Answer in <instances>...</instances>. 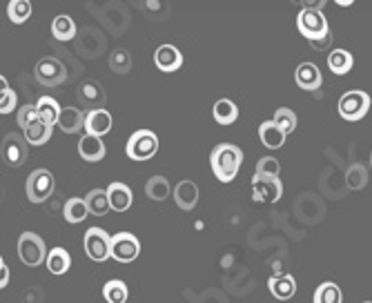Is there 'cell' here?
Instances as JSON below:
<instances>
[{"label":"cell","instance_id":"43","mask_svg":"<svg viewBox=\"0 0 372 303\" xmlns=\"http://www.w3.org/2000/svg\"><path fill=\"white\" fill-rule=\"evenodd\" d=\"M339 5H341V7H350L352 0H339Z\"/></svg>","mask_w":372,"mask_h":303},{"label":"cell","instance_id":"26","mask_svg":"<svg viewBox=\"0 0 372 303\" xmlns=\"http://www.w3.org/2000/svg\"><path fill=\"white\" fill-rule=\"evenodd\" d=\"M72 265V256L70 252H67L65 248H52L49 254H47V270L56 277L65 274L67 270H70Z\"/></svg>","mask_w":372,"mask_h":303},{"label":"cell","instance_id":"19","mask_svg":"<svg viewBox=\"0 0 372 303\" xmlns=\"http://www.w3.org/2000/svg\"><path fill=\"white\" fill-rule=\"evenodd\" d=\"M174 203L183 212L194 210L199 203V187L194 181H181L174 187Z\"/></svg>","mask_w":372,"mask_h":303},{"label":"cell","instance_id":"32","mask_svg":"<svg viewBox=\"0 0 372 303\" xmlns=\"http://www.w3.org/2000/svg\"><path fill=\"white\" fill-rule=\"evenodd\" d=\"M22 137H25V141L29 145H45L52 139V125L40 121V123H36V125H31L29 130L22 132Z\"/></svg>","mask_w":372,"mask_h":303},{"label":"cell","instance_id":"7","mask_svg":"<svg viewBox=\"0 0 372 303\" xmlns=\"http://www.w3.org/2000/svg\"><path fill=\"white\" fill-rule=\"evenodd\" d=\"M85 252L96 263L111 259V237L103 228H89L85 232Z\"/></svg>","mask_w":372,"mask_h":303},{"label":"cell","instance_id":"17","mask_svg":"<svg viewBox=\"0 0 372 303\" xmlns=\"http://www.w3.org/2000/svg\"><path fill=\"white\" fill-rule=\"evenodd\" d=\"M111 125H114V121H111V114L107 109L87 111V116H85V132L87 134L103 139V134H107L111 130Z\"/></svg>","mask_w":372,"mask_h":303},{"label":"cell","instance_id":"1","mask_svg":"<svg viewBox=\"0 0 372 303\" xmlns=\"http://www.w3.org/2000/svg\"><path fill=\"white\" fill-rule=\"evenodd\" d=\"M243 163V152L232 143H219L217 148L210 152V165L214 176L223 183H230L236 178Z\"/></svg>","mask_w":372,"mask_h":303},{"label":"cell","instance_id":"25","mask_svg":"<svg viewBox=\"0 0 372 303\" xmlns=\"http://www.w3.org/2000/svg\"><path fill=\"white\" fill-rule=\"evenodd\" d=\"M85 203L89 208V215H94V217H105L107 212L111 210L107 189H92V192H87Z\"/></svg>","mask_w":372,"mask_h":303},{"label":"cell","instance_id":"39","mask_svg":"<svg viewBox=\"0 0 372 303\" xmlns=\"http://www.w3.org/2000/svg\"><path fill=\"white\" fill-rule=\"evenodd\" d=\"M279 172H281V165L274 156H263V159H258L256 174L268 176V178H279Z\"/></svg>","mask_w":372,"mask_h":303},{"label":"cell","instance_id":"42","mask_svg":"<svg viewBox=\"0 0 372 303\" xmlns=\"http://www.w3.org/2000/svg\"><path fill=\"white\" fill-rule=\"evenodd\" d=\"M303 7H306V9H319V7H323L325 3H323V0H319V3H310V0H306V3H301Z\"/></svg>","mask_w":372,"mask_h":303},{"label":"cell","instance_id":"37","mask_svg":"<svg viewBox=\"0 0 372 303\" xmlns=\"http://www.w3.org/2000/svg\"><path fill=\"white\" fill-rule=\"evenodd\" d=\"M18 125L22 127V132L25 130H29L31 125H36V123H40V116H38V109H36V105H22L20 109H18Z\"/></svg>","mask_w":372,"mask_h":303},{"label":"cell","instance_id":"28","mask_svg":"<svg viewBox=\"0 0 372 303\" xmlns=\"http://www.w3.org/2000/svg\"><path fill=\"white\" fill-rule=\"evenodd\" d=\"M87 215H89V208L85 203V199H70L63 208V219L67 223H83Z\"/></svg>","mask_w":372,"mask_h":303},{"label":"cell","instance_id":"5","mask_svg":"<svg viewBox=\"0 0 372 303\" xmlns=\"http://www.w3.org/2000/svg\"><path fill=\"white\" fill-rule=\"evenodd\" d=\"M54 174L49 170H33L29 176H27V183H25V192H27V199L31 203H45L52 194H54Z\"/></svg>","mask_w":372,"mask_h":303},{"label":"cell","instance_id":"2","mask_svg":"<svg viewBox=\"0 0 372 303\" xmlns=\"http://www.w3.org/2000/svg\"><path fill=\"white\" fill-rule=\"evenodd\" d=\"M47 245L45 241L38 237L36 232H22L20 239H18V256L20 261L29 265V267H36L40 263H47Z\"/></svg>","mask_w":372,"mask_h":303},{"label":"cell","instance_id":"23","mask_svg":"<svg viewBox=\"0 0 372 303\" xmlns=\"http://www.w3.org/2000/svg\"><path fill=\"white\" fill-rule=\"evenodd\" d=\"M36 109H38V116L42 123H47V125H59V121H61V114H63V109L59 105V100L52 98V96H40L38 98V103H36Z\"/></svg>","mask_w":372,"mask_h":303},{"label":"cell","instance_id":"35","mask_svg":"<svg viewBox=\"0 0 372 303\" xmlns=\"http://www.w3.org/2000/svg\"><path fill=\"white\" fill-rule=\"evenodd\" d=\"M109 70L116 74H127L132 70V54L127 49H114L109 56Z\"/></svg>","mask_w":372,"mask_h":303},{"label":"cell","instance_id":"40","mask_svg":"<svg viewBox=\"0 0 372 303\" xmlns=\"http://www.w3.org/2000/svg\"><path fill=\"white\" fill-rule=\"evenodd\" d=\"M332 42V33H328V36L325 38H321V40H314V42H310L314 49H319V52H323L325 47H328V45Z\"/></svg>","mask_w":372,"mask_h":303},{"label":"cell","instance_id":"29","mask_svg":"<svg viewBox=\"0 0 372 303\" xmlns=\"http://www.w3.org/2000/svg\"><path fill=\"white\" fill-rule=\"evenodd\" d=\"M145 194L152 201H165L170 196V183H167V178L161 174L148 178V183H145Z\"/></svg>","mask_w":372,"mask_h":303},{"label":"cell","instance_id":"20","mask_svg":"<svg viewBox=\"0 0 372 303\" xmlns=\"http://www.w3.org/2000/svg\"><path fill=\"white\" fill-rule=\"evenodd\" d=\"M286 137H288V134L281 130L274 121H265V123H261V125H258V139H261V143L265 145L268 150L284 148Z\"/></svg>","mask_w":372,"mask_h":303},{"label":"cell","instance_id":"22","mask_svg":"<svg viewBox=\"0 0 372 303\" xmlns=\"http://www.w3.org/2000/svg\"><path fill=\"white\" fill-rule=\"evenodd\" d=\"M212 116L219 125H232V123L239 118V107H236V103L230 98H219L212 107Z\"/></svg>","mask_w":372,"mask_h":303},{"label":"cell","instance_id":"41","mask_svg":"<svg viewBox=\"0 0 372 303\" xmlns=\"http://www.w3.org/2000/svg\"><path fill=\"white\" fill-rule=\"evenodd\" d=\"M0 272H3V277H0V288H7L9 283V270H7V263L0 261Z\"/></svg>","mask_w":372,"mask_h":303},{"label":"cell","instance_id":"12","mask_svg":"<svg viewBox=\"0 0 372 303\" xmlns=\"http://www.w3.org/2000/svg\"><path fill=\"white\" fill-rule=\"evenodd\" d=\"M76 96L85 107H89V111H92V109H103V103L107 100L103 85L96 83V81H85V83L78 85Z\"/></svg>","mask_w":372,"mask_h":303},{"label":"cell","instance_id":"3","mask_svg":"<svg viewBox=\"0 0 372 303\" xmlns=\"http://www.w3.org/2000/svg\"><path fill=\"white\" fill-rule=\"evenodd\" d=\"M297 27L310 42L321 40L330 33L328 20H325L321 9H301L297 16Z\"/></svg>","mask_w":372,"mask_h":303},{"label":"cell","instance_id":"18","mask_svg":"<svg viewBox=\"0 0 372 303\" xmlns=\"http://www.w3.org/2000/svg\"><path fill=\"white\" fill-rule=\"evenodd\" d=\"M268 290L274 299L288 301L297 295V281H295V277H290V274H277V277H270Z\"/></svg>","mask_w":372,"mask_h":303},{"label":"cell","instance_id":"16","mask_svg":"<svg viewBox=\"0 0 372 303\" xmlns=\"http://www.w3.org/2000/svg\"><path fill=\"white\" fill-rule=\"evenodd\" d=\"M107 196H109V205L114 212H127L134 203L132 187L125 183H118V181L107 185Z\"/></svg>","mask_w":372,"mask_h":303},{"label":"cell","instance_id":"27","mask_svg":"<svg viewBox=\"0 0 372 303\" xmlns=\"http://www.w3.org/2000/svg\"><path fill=\"white\" fill-rule=\"evenodd\" d=\"M52 33H54V38L61 40V42L72 40L76 36V22L65 14L56 16L54 22H52Z\"/></svg>","mask_w":372,"mask_h":303},{"label":"cell","instance_id":"10","mask_svg":"<svg viewBox=\"0 0 372 303\" xmlns=\"http://www.w3.org/2000/svg\"><path fill=\"white\" fill-rule=\"evenodd\" d=\"M27 141L22 134H14L9 132L7 137L3 139V145H0V156H3V161L9 165V167H20L22 163L27 161Z\"/></svg>","mask_w":372,"mask_h":303},{"label":"cell","instance_id":"44","mask_svg":"<svg viewBox=\"0 0 372 303\" xmlns=\"http://www.w3.org/2000/svg\"><path fill=\"white\" fill-rule=\"evenodd\" d=\"M370 167H372V152H370Z\"/></svg>","mask_w":372,"mask_h":303},{"label":"cell","instance_id":"33","mask_svg":"<svg viewBox=\"0 0 372 303\" xmlns=\"http://www.w3.org/2000/svg\"><path fill=\"white\" fill-rule=\"evenodd\" d=\"M7 16L11 22L22 25V22H27V18L31 16V3L29 0H11L7 5Z\"/></svg>","mask_w":372,"mask_h":303},{"label":"cell","instance_id":"4","mask_svg":"<svg viewBox=\"0 0 372 303\" xmlns=\"http://www.w3.org/2000/svg\"><path fill=\"white\" fill-rule=\"evenodd\" d=\"M125 152L132 161H150L152 156L159 152V137H156L152 130L134 132L127 141Z\"/></svg>","mask_w":372,"mask_h":303},{"label":"cell","instance_id":"38","mask_svg":"<svg viewBox=\"0 0 372 303\" xmlns=\"http://www.w3.org/2000/svg\"><path fill=\"white\" fill-rule=\"evenodd\" d=\"M0 89H3V100H0V114H9V111H14L18 98L14 89H9L5 76H0Z\"/></svg>","mask_w":372,"mask_h":303},{"label":"cell","instance_id":"21","mask_svg":"<svg viewBox=\"0 0 372 303\" xmlns=\"http://www.w3.org/2000/svg\"><path fill=\"white\" fill-rule=\"evenodd\" d=\"M85 116L78 107H63V114L59 121V127L63 130V134H78L81 130H85Z\"/></svg>","mask_w":372,"mask_h":303},{"label":"cell","instance_id":"45","mask_svg":"<svg viewBox=\"0 0 372 303\" xmlns=\"http://www.w3.org/2000/svg\"><path fill=\"white\" fill-rule=\"evenodd\" d=\"M364 303H372V301H364Z\"/></svg>","mask_w":372,"mask_h":303},{"label":"cell","instance_id":"34","mask_svg":"<svg viewBox=\"0 0 372 303\" xmlns=\"http://www.w3.org/2000/svg\"><path fill=\"white\" fill-rule=\"evenodd\" d=\"M103 295L107 303H125L127 301V286L118 281V279H111V281L105 283Z\"/></svg>","mask_w":372,"mask_h":303},{"label":"cell","instance_id":"6","mask_svg":"<svg viewBox=\"0 0 372 303\" xmlns=\"http://www.w3.org/2000/svg\"><path fill=\"white\" fill-rule=\"evenodd\" d=\"M370 109V96L362 89H352V92H346L339 98V116L343 121H362Z\"/></svg>","mask_w":372,"mask_h":303},{"label":"cell","instance_id":"15","mask_svg":"<svg viewBox=\"0 0 372 303\" xmlns=\"http://www.w3.org/2000/svg\"><path fill=\"white\" fill-rule=\"evenodd\" d=\"M154 63L161 72H176L183 65V54L174 45H161L154 52Z\"/></svg>","mask_w":372,"mask_h":303},{"label":"cell","instance_id":"13","mask_svg":"<svg viewBox=\"0 0 372 303\" xmlns=\"http://www.w3.org/2000/svg\"><path fill=\"white\" fill-rule=\"evenodd\" d=\"M78 154H81V159H85L87 163H96V161H103L107 148L100 137H92V134H85L78 141Z\"/></svg>","mask_w":372,"mask_h":303},{"label":"cell","instance_id":"11","mask_svg":"<svg viewBox=\"0 0 372 303\" xmlns=\"http://www.w3.org/2000/svg\"><path fill=\"white\" fill-rule=\"evenodd\" d=\"M141 254V241L132 232H118L111 237V259L118 263H132Z\"/></svg>","mask_w":372,"mask_h":303},{"label":"cell","instance_id":"36","mask_svg":"<svg viewBox=\"0 0 372 303\" xmlns=\"http://www.w3.org/2000/svg\"><path fill=\"white\" fill-rule=\"evenodd\" d=\"M277 125L284 130L286 134H290V132H295V127H297V114L292 111L290 107H279L277 111H274V118H272Z\"/></svg>","mask_w":372,"mask_h":303},{"label":"cell","instance_id":"8","mask_svg":"<svg viewBox=\"0 0 372 303\" xmlns=\"http://www.w3.org/2000/svg\"><path fill=\"white\" fill-rule=\"evenodd\" d=\"M284 196V183L279 181V178H268L256 174L252 176V199L256 203H263V205H272L277 201Z\"/></svg>","mask_w":372,"mask_h":303},{"label":"cell","instance_id":"31","mask_svg":"<svg viewBox=\"0 0 372 303\" xmlns=\"http://www.w3.org/2000/svg\"><path fill=\"white\" fill-rule=\"evenodd\" d=\"M346 185L348 189H364L368 185V170L362 163H352L346 170Z\"/></svg>","mask_w":372,"mask_h":303},{"label":"cell","instance_id":"30","mask_svg":"<svg viewBox=\"0 0 372 303\" xmlns=\"http://www.w3.org/2000/svg\"><path fill=\"white\" fill-rule=\"evenodd\" d=\"M343 301V295L336 283L332 281H325L321 283L317 290H314V299L312 303H341Z\"/></svg>","mask_w":372,"mask_h":303},{"label":"cell","instance_id":"14","mask_svg":"<svg viewBox=\"0 0 372 303\" xmlns=\"http://www.w3.org/2000/svg\"><path fill=\"white\" fill-rule=\"evenodd\" d=\"M295 81L301 89H306V92H317L323 78H321L319 67L314 63H299V67L295 70Z\"/></svg>","mask_w":372,"mask_h":303},{"label":"cell","instance_id":"24","mask_svg":"<svg viewBox=\"0 0 372 303\" xmlns=\"http://www.w3.org/2000/svg\"><path fill=\"white\" fill-rule=\"evenodd\" d=\"M352 65H355V59L348 49H332L330 56H328V67H330V72L336 74V76H346L352 70Z\"/></svg>","mask_w":372,"mask_h":303},{"label":"cell","instance_id":"9","mask_svg":"<svg viewBox=\"0 0 372 303\" xmlns=\"http://www.w3.org/2000/svg\"><path fill=\"white\" fill-rule=\"evenodd\" d=\"M33 74H36V81L45 87H59L67 81V70L63 61L54 59V56H47V59H40L36 63V70H33Z\"/></svg>","mask_w":372,"mask_h":303}]
</instances>
